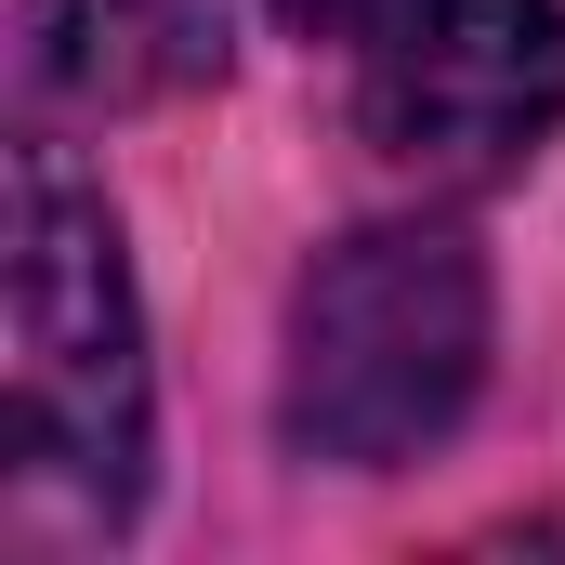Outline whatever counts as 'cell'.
<instances>
[{
    "label": "cell",
    "mask_w": 565,
    "mask_h": 565,
    "mask_svg": "<svg viewBox=\"0 0 565 565\" xmlns=\"http://www.w3.org/2000/svg\"><path fill=\"white\" fill-rule=\"evenodd\" d=\"M487 382V264L460 224H355L289 289L277 434L302 460L395 473Z\"/></svg>",
    "instance_id": "obj_1"
},
{
    "label": "cell",
    "mask_w": 565,
    "mask_h": 565,
    "mask_svg": "<svg viewBox=\"0 0 565 565\" xmlns=\"http://www.w3.org/2000/svg\"><path fill=\"white\" fill-rule=\"evenodd\" d=\"M0 277H13V473L79 500L93 526H119L145 500V316L106 198L53 158L13 145V224H0Z\"/></svg>",
    "instance_id": "obj_2"
},
{
    "label": "cell",
    "mask_w": 565,
    "mask_h": 565,
    "mask_svg": "<svg viewBox=\"0 0 565 565\" xmlns=\"http://www.w3.org/2000/svg\"><path fill=\"white\" fill-rule=\"evenodd\" d=\"M565 119V0H395L369 26V145L422 184H500Z\"/></svg>",
    "instance_id": "obj_3"
},
{
    "label": "cell",
    "mask_w": 565,
    "mask_h": 565,
    "mask_svg": "<svg viewBox=\"0 0 565 565\" xmlns=\"http://www.w3.org/2000/svg\"><path fill=\"white\" fill-rule=\"evenodd\" d=\"M224 66L211 0H40L26 13V79L53 106H171Z\"/></svg>",
    "instance_id": "obj_4"
},
{
    "label": "cell",
    "mask_w": 565,
    "mask_h": 565,
    "mask_svg": "<svg viewBox=\"0 0 565 565\" xmlns=\"http://www.w3.org/2000/svg\"><path fill=\"white\" fill-rule=\"evenodd\" d=\"M277 13L302 26V40H369V26H382L395 0H277Z\"/></svg>",
    "instance_id": "obj_5"
}]
</instances>
